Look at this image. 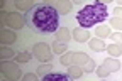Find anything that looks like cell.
<instances>
[{
    "label": "cell",
    "mask_w": 122,
    "mask_h": 81,
    "mask_svg": "<svg viewBox=\"0 0 122 81\" xmlns=\"http://www.w3.org/2000/svg\"><path fill=\"white\" fill-rule=\"evenodd\" d=\"M27 27L41 36H48V34H56L59 29V14L51 4H44V5H36L32 10L25 12L24 15Z\"/></svg>",
    "instance_id": "6da1fadb"
},
{
    "label": "cell",
    "mask_w": 122,
    "mask_h": 81,
    "mask_svg": "<svg viewBox=\"0 0 122 81\" xmlns=\"http://www.w3.org/2000/svg\"><path fill=\"white\" fill-rule=\"evenodd\" d=\"M109 19V9L103 2H95V4H90L85 5L78 14H76V20H78L80 27L88 29V27H93L95 24H102Z\"/></svg>",
    "instance_id": "7a4b0ae2"
},
{
    "label": "cell",
    "mask_w": 122,
    "mask_h": 81,
    "mask_svg": "<svg viewBox=\"0 0 122 81\" xmlns=\"http://www.w3.org/2000/svg\"><path fill=\"white\" fill-rule=\"evenodd\" d=\"M32 56H34L36 59H39L41 62H49V61L53 59V52H51V49H49V46H48V44H44V42L34 46Z\"/></svg>",
    "instance_id": "3957f363"
},
{
    "label": "cell",
    "mask_w": 122,
    "mask_h": 81,
    "mask_svg": "<svg viewBox=\"0 0 122 81\" xmlns=\"http://www.w3.org/2000/svg\"><path fill=\"white\" fill-rule=\"evenodd\" d=\"M2 73H4V76L7 79H15V81H17L20 78V68H17L15 64L7 62V61L2 62Z\"/></svg>",
    "instance_id": "277c9868"
},
{
    "label": "cell",
    "mask_w": 122,
    "mask_h": 81,
    "mask_svg": "<svg viewBox=\"0 0 122 81\" xmlns=\"http://www.w3.org/2000/svg\"><path fill=\"white\" fill-rule=\"evenodd\" d=\"M7 25L9 27H14V29H22L24 24H25V19L22 17V15L19 14H9V17H7Z\"/></svg>",
    "instance_id": "5b68a950"
},
{
    "label": "cell",
    "mask_w": 122,
    "mask_h": 81,
    "mask_svg": "<svg viewBox=\"0 0 122 81\" xmlns=\"http://www.w3.org/2000/svg\"><path fill=\"white\" fill-rule=\"evenodd\" d=\"M73 39H75L76 42H88V41H90V32H88V29L75 27V29H73Z\"/></svg>",
    "instance_id": "8992f818"
},
{
    "label": "cell",
    "mask_w": 122,
    "mask_h": 81,
    "mask_svg": "<svg viewBox=\"0 0 122 81\" xmlns=\"http://www.w3.org/2000/svg\"><path fill=\"white\" fill-rule=\"evenodd\" d=\"M42 81H75V79L70 78L68 73H58V71H53V73H49L48 76H44Z\"/></svg>",
    "instance_id": "52a82bcc"
},
{
    "label": "cell",
    "mask_w": 122,
    "mask_h": 81,
    "mask_svg": "<svg viewBox=\"0 0 122 81\" xmlns=\"http://www.w3.org/2000/svg\"><path fill=\"white\" fill-rule=\"evenodd\" d=\"M71 37V32L68 30V27H59L58 32H56V41L61 42V44H66Z\"/></svg>",
    "instance_id": "ba28073f"
},
{
    "label": "cell",
    "mask_w": 122,
    "mask_h": 81,
    "mask_svg": "<svg viewBox=\"0 0 122 81\" xmlns=\"http://www.w3.org/2000/svg\"><path fill=\"white\" fill-rule=\"evenodd\" d=\"M56 10H58V14L61 15V14H68L70 10H71V2H68V0H63V2H54V4H51Z\"/></svg>",
    "instance_id": "9c48e42d"
},
{
    "label": "cell",
    "mask_w": 122,
    "mask_h": 81,
    "mask_svg": "<svg viewBox=\"0 0 122 81\" xmlns=\"http://www.w3.org/2000/svg\"><path fill=\"white\" fill-rule=\"evenodd\" d=\"M88 46H90V49H93V51H97V52H102V51H105V49H107L105 42H103L102 39H98V37L90 39V41H88Z\"/></svg>",
    "instance_id": "30bf717a"
},
{
    "label": "cell",
    "mask_w": 122,
    "mask_h": 81,
    "mask_svg": "<svg viewBox=\"0 0 122 81\" xmlns=\"http://www.w3.org/2000/svg\"><path fill=\"white\" fill-rule=\"evenodd\" d=\"M103 66L109 69L110 73H115V71L120 69V62H119V59H115V57H109V59L103 61Z\"/></svg>",
    "instance_id": "8fae6325"
},
{
    "label": "cell",
    "mask_w": 122,
    "mask_h": 81,
    "mask_svg": "<svg viewBox=\"0 0 122 81\" xmlns=\"http://www.w3.org/2000/svg\"><path fill=\"white\" fill-rule=\"evenodd\" d=\"M88 56L85 52H75V57H73V66H85V64L88 62Z\"/></svg>",
    "instance_id": "7c38bea8"
},
{
    "label": "cell",
    "mask_w": 122,
    "mask_h": 81,
    "mask_svg": "<svg viewBox=\"0 0 122 81\" xmlns=\"http://www.w3.org/2000/svg\"><path fill=\"white\" fill-rule=\"evenodd\" d=\"M0 37H2V42L4 44H12V42H15V39H17L14 32L7 30V29H4L2 32H0Z\"/></svg>",
    "instance_id": "4fadbf2b"
},
{
    "label": "cell",
    "mask_w": 122,
    "mask_h": 81,
    "mask_svg": "<svg viewBox=\"0 0 122 81\" xmlns=\"http://www.w3.org/2000/svg\"><path fill=\"white\" fill-rule=\"evenodd\" d=\"M110 34H112V30H110L109 25H102V27H97V29H95V36H97L98 39H102V37H110Z\"/></svg>",
    "instance_id": "5bb4252c"
},
{
    "label": "cell",
    "mask_w": 122,
    "mask_h": 81,
    "mask_svg": "<svg viewBox=\"0 0 122 81\" xmlns=\"http://www.w3.org/2000/svg\"><path fill=\"white\" fill-rule=\"evenodd\" d=\"M73 57H75V52L68 51V52H65L59 57V62L63 64V66H73Z\"/></svg>",
    "instance_id": "9a60e30c"
},
{
    "label": "cell",
    "mask_w": 122,
    "mask_h": 81,
    "mask_svg": "<svg viewBox=\"0 0 122 81\" xmlns=\"http://www.w3.org/2000/svg\"><path fill=\"white\" fill-rule=\"evenodd\" d=\"M105 51L109 52L112 57H119V56L122 54V46H119V44H110Z\"/></svg>",
    "instance_id": "2e32d148"
},
{
    "label": "cell",
    "mask_w": 122,
    "mask_h": 81,
    "mask_svg": "<svg viewBox=\"0 0 122 81\" xmlns=\"http://www.w3.org/2000/svg\"><path fill=\"white\" fill-rule=\"evenodd\" d=\"M68 74H70V78H73V79H78V78H81L83 69H81L80 66H71V68H68Z\"/></svg>",
    "instance_id": "e0dca14e"
},
{
    "label": "cell",
    "mask_w": 122,
    "mask_h": 81,
    "mask_svg": "<svg viewBox=\"0 0 122 81\" xmlns=\"http://www.w3.org/2000/svg\"><path fill=\"white\" fill-rule=\"evenodd\" d=\"M15 7H17L19 10H25V12H29V10H32L36 5L30 2V0H27V2H15Z\"/></svg>",
    "instance_id": "ac0fdd59"
},
{
    "label": "cell",
    "mask_w": 122,
    "mask_h": 81,
    "mask_svg": "<svg viewBox=\"0 0 122 81\" xmlns=\"http://www.w3.org/2000/svg\"><path fill=\"white\" fill-rule=\"evenodd\" d=\"M49 73H53V66H51V64H41V66L37 68V74L39 76H48Z\"/></svg>",
    "instance_id": "d6986e66"
},
{
    "label": "cell",
    "mask_w": 122,
    "mask_h": 81,
    "mask_svg": "<svg viewBox=\"0 0 122 81\" xmlns=\"http://www.w3.org/2000/svg\"><path fill=\"white\" fill-rule=\"evenodd\" d=\"M53 51H54V54H65V52H68V46L61 44V42H54L53 44Z\"/></svg>",
    "instance_id": "ffe728a7"
},
{
    "label": "cell",
    "mask_w": 122,
    "mask_h": 81,
    "mask_svg": "<svg viewBox=\"0 0 122 81\" xmlns=\"http://www.w3.org/2000/svg\"><path fill=\"white\" fill-rule=\"evenodd\" d=\"M109 24H110V27H114V29H117V30H122V19L112 17V19L109 20Z\"/></svg>",
    "instance_id": "44dd1931"
},
{
    "label": "cell",
    "mask_w": 122,
    "mask_h": 81,
    "mask_svg": "<svg viewBox=\"0 0 122 81\" xmlns=\"http://www.w3.org/2000/svg\"><path fill=\"white\" fill-rule=\"evenodd\" d=\"M30 57H32V52H20L19 56H17V61L19 62H27V61H30Z\"/></svg>",
    "instance_id": "7402d4cb"
},
{
    "label": "cell",
    "mask_w": 122,
    "mask_h": 81,
    "mask_svg": "<svg viewBox=\"0 0 122 81\" xmlns=\"http://www.w3.org/2000/svg\"><path fill=\"white\" fill-rule=\"evenodd\" d=\"M83 68H85V71H86V73H93V71H95V68H97V64H95V61H93V59H88V62L85 64Z\"/></svg>",
    "instance_id": "603a6c76"
},
{
    "label": "cell",
    "mask_w": 122,
    "mask_h": 81,
    "mask_svg": "<svg viewBox=\"0 0 122 81\" xmlns=\"http://www.w3.org/2000/svg\"><path fill=\"white\" fill-rule=\"evenodd\" d=\"M10 56H14V51L7 49V47H2V49H0V57H2L4 61H5V59H9Z\"/></svg>",
    "instance_id": "cb8c5ba5"
},
{
    "label": "cell",
    "mask_w": 122,
    "mask_h": 81,
    "mask_svg": "<svg viewBox=\"0 0 122 81\" xmlns=\"http://www.w3.org/2000/svg\"><path fill=\"white\" fill-rule=\"evenodd\" d=\"M109 74H110V71L107 69V68L103 66V64H102V66H100V68L97 69V76H98V78H107Z\"/></svg>",
    "instance_id": "d4e9b609"
},
{
    "label": "cell",
    "mask_w": 122,
    "mask_h": 81,
    "mask_svg": "<svg viewBox=\"0 0 122 81\" xmlns=\"http://www.w3.org/2000/svg\"><path fill=\"white\" fill-rule=\"evenodd\" d=\"M110 39L114 41V44L122 46V34H120V32H114V34H110Z\"/></svg>",
    "instance_id": "484cf974"
},
{
    "label": "cell",
    "mask_w": 122,
    "mask_h": 81,
    "mask_svg": "<svg viewBox=\"0 0 122 81\" xmlns=\"http://www.w3.org/2000/svg\"><path fill=\"white\" fill-rule=\"evenodd\" d=\"M114 15H115L117 19H122V7H120V5L114 9Z\"/></svg>",
    "instance_id": "4316f807"
},
{
    "label": "cell",
    "mask_w": 122,
    "mask_h": 81,
    "mask_svg": "<svg viewBox=\"0 0 122 81\" xmlns=\"http://www.w3.org/2000/svg\"><path fill=\"white\" fill-rule=\"evenodd\" d=\"M24 81H37V76L36 74H25L24 76Z\"/></svg>",
    "instance_id": "83f0119b"
},
{
    "label": "cell",
    "mask_w": 122,
    "mask_h": 81,
    "mask_svg": "<svg viewBox=\"0 0 122 81\" xmlns=\"http://www.w3.org/2000/svg\"><path fill=\"white\" fill-rule=\"evenodd\" d=\"M5 81H15V79H5Z\"/></svg>",
    "instance_id": "f1b7e54d"
}]
</instances>
